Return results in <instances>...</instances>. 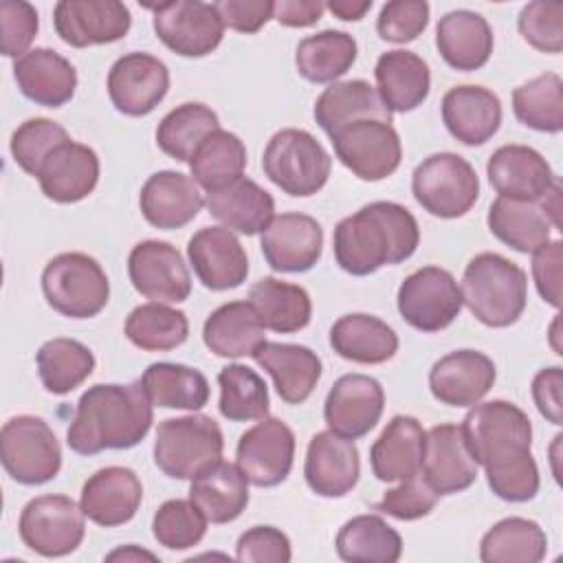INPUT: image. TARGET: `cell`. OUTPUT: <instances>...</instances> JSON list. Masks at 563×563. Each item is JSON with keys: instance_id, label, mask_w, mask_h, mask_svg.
Wrapping results in <instances>:
<instances>
[{"instance_id": "obj_43", "label": "cell", "mask_w": 563, "mask_h": 563, "mask_svg": "<svg viewBox=\"0 0 563 563\" xmlns=\"http://www.w3.org/2000/svg\"><path fill=\"white\" fill-rule=\"evenodd\" d=\"M336 554L350 563H396L402 554L400 534L378 515H358L336 534Z\"/></svg>"}, {"instance_id": "obj_33", "label": "cell", "mask_w": 563, "mask_h": 563, "mask_svg": "<svg viewBox=\"0 0 563 563\" xmlns=\"http://www.w3.org/2000/svg\"><path fill=\"white\" fill-rule=\"evenodd\" d=\"M493 29L484 15L457 9L440 18L435 29V46L442 59L455 70H477L493 53Z\"/></svg>"}, {"instance_id": "obj_12", "label": "cell", "mask_w": 563, "mask_h": 563, "mask_svg": "<svg viewBox=\"0 0 563 563\" xmlns=\"http://www.w3.org/2000/svg\"><path fill=\"white\" fill-rule=\"evenodd\" d=\"M145 7L154 13L152 26L156 37L180 57H205L224 37V24L209 2L172 0Z\"/></svg>"}, {"instance_id": "obj_58", "label": "cell", "mask_w": 563, "mask_h": 563, "mask_svg": "<svg viewBox=\"0 0 563 563\" xmlns=\"http://www.w3.org/2000/svg\"><path fill=\"white\" fill-rule=\"evenodd\" d=\"M561 240H550L532 253V279L541 299L554 308L561 306Z\"/></svg>"}, {"instance_id": "obj_7", "label": "cell", "mask_w": 563, "mask_h": 563, "mask_svg": "<svg viewBox=\"0 0 563 563\" xmlns=\"http://www.w3.org/2000/svg\"><path fill=\"white\" fill-rule=\"evenodd\" d=\"M224 438L211 416L191 413L158 424L154 462L172 479H194L222 457Z\"/></svg>"}, {"instance_id": "obj_38", "label": "cell", "mask_w": 563, "mask_h": 563, "mask_svg": "<svg viewBox=\"0 0 563 563\" xmlns=\"http://www.w3.org/2000/svg\"><path fill=\"white\" fill-rule=\"evenodd\" d=\"M330 345L345 361L380 365L398 352V334L374 314L352 312L332 323Z\"/></svg>"}, {"instance_id": "obj_23", "label": "cell", "mask_w": 563, "mask_h": 563, "mask_svg": "<svg viewBox=\"0 0 563 563\" xmlns=\"http://www.w3.org/2000/svg\"><path fill=\"white\" fill-rule=\"evenodd\" d=\"M497 369L490 356L477 350H455L433 363L429 389L449 407H473L495 385Z\"/></svg>"}, {"instance_id": "obj_49", "label": "cell", "mask_w": 563, "mask_h": 563, "mask_svg": "<svg viewBox=\"0 0 563 563\" xmlns=\"http://www.w3.org/2000/svg\"><path fill=\"white\" fill-rule=\"evenodd\" d=\"M218 385H220L218 409L227 420L246 422V420H262L268 416V409H271L268 387L255 369L242 363H231L220 369Z\"/></svg>"}, {"instance_id": "obj_25", "label": "cell", "mask_w": 563, "mask_h": 563, "mask_svg": "<svg viewBox=\"0 0 563 563\" xmlns=\"http://www.w3.org/2000/svg\"><path fill=\"white\" fill-rule=\"evenodd\" d=\"M486 174L493 189L510 200H541L559 180L550 163L528 145H501L488 163Z\"/></svg>"}, {"instance_id": "obj_18", "label": "cell", "mask_w": 563, "mask_h": 563, "mask_svg": "<svg viewBox=\"0 0 563 563\" xmlns=\"http://www.w3.org/2000/svg\"><path fill=\"white\" fill-rule=\"evenodd\" d=\"M169 90L167 66L150 53H125L108 73V95L112 106L128 117L150 114Z\"/></svg>"}, {"instance_id": "obj_42", "label": "cell", "mask_w": 563, "mask_h": 563, "mask_svg": "<svg viewBox=\"0 0 563 563\" xmlns=\"http://www.w3.org/2000/svg\"><path fill=\"white\" fill-rule=\"evenodd\" d=\"M356 53V40L350 33L325 29L299 42L295 66L312 84H334L352 68Z\"/></svg>"}, {"instance_id": "obj_51", "label": "cell", "mask_w": 563, "mask_h": 563, "mask_svg": "<svg viewBox=\"0 0 563 563\" xmlns=\"http://www.w3.org/2000/svg\"><path fill=\"white\" fill-rule=\"evenodd\" d=\"M207 517L191 499H167L152 519L154 539L167 550H187L207 534Z\"/></svg>"}, {"instance_id": "obj_41", "label": "cell", "mask_w": 563, "mask_h": 563, "mask_svg": "<svg viewBox=\"0 0 563 563\" xmlns=\"http://www.w3.org/2000/svg\"><path fill=\"white\" fill-rule=\"evenodd\" d=\"M141 385L154 407L198 411L209 402L207 376L189 365L152 363L143 372Z\"/></svg>"}, {"instance_id": "obj_6", "label": "cell", "mask_w": 563, "mask_h": 563, "mask_svg": "<svg viewBox=\"0 0 563 563\" xmlns=\"http://www.w3.org/2000/svg\"><path fill=\"white\" fill-rule=\"evenodd\" d=\"M42 290L53 310L70 319L97 317L110 299L101 264L86 253H59L42 271Z\"/></svg>"}, {"instance_id": "obj_16", "label": "cell", "mask_w": 563, "mask_h": 563, "mask_svg": "<svg viewBox=\"0 0 563 563\" xmlns=\"http://www.w3.org/2000/svg\"><path fill=\"white\" fill-rule=\"evenodd\" d=\"M53 26L62 42L86 48L123 40L132 15L119 0H59L53 9Z\"/></svg>"}, {"instance_id": "obj_21", "label": "cell", "mask_w": 563, "mask_h": 563, "mask_svg": "<svg viewBox=\"0 0 563 563\" xmlns=\"http://www.w3.org/2000/svg\"><path fill=\"white\" fill-rule=\"evenodd\" d=\"M189 264L209 290H231L246 282L249 257L240 240L227 227H202L189 238Z\"/></svg>"}, {"instance_id": "obj_20", "label": "cell", "mask_w": 563, "mask_h": 563, "mask_svg": "<svg viewBox=\"0 0 563 563\" xmlns=\"http://www.w3.org/2000/svg\"><path fill=\"white\" fill-rule=\"evenodd\" d=\"M266 264L277 273H306L323 251V229L306 213H282L271 220L260 240Z\"/></svg>"}, {"instance_id": "obj_3", "label": "cell", "mask_w": 563, "mask_h": 563, "mask_svg": "<svg viewBox=\"0 0 563 563\" xmlns=\"http://www.w3.org/2000/svg\"><path fill=\"white\" fill-rule=\"evenodd\" d=\"M418 242L420 229L411 211L389 200L361 207L356 213L343 218L332 235L336 264L356 277L409 260Z\"/></svg>"}, {"instance_id": "obj_59", "label": "cell", "mask_w": 563, "mask_h": 563, "mask_svg": "<svg viewBox=\"0 0 563 563\" xmlns=\"http://www.w3.org/2000/svg\"><path fill=\"white\" fill-rule=\"evenodd\" d=\"M213 7L222 24L238 33H257L275 13L273 0H218Z\"/></svg>"}, {"instance_id": "obj_60", "label": "cell", "mask_w": 563, "mask_h": 563, "mask_svg": "<svg viewBox=\"0 0 563 563\" xmlns=\"http://www.w3.org/2000/svg\"><path fill=\"white\" fill-rule=\"evenodd\" d=\"M563 372L559 365L543 367L532 378V400L539 413L552 422L563 424Z\"/></svg>"}, {"instance_id": "obj_2", "label": "cell", "mask_w": 563, "mask_h": 563, "mask_svg": "<svg viewBox=\"0 0 563 563\" xmlns=\"http://www.w3.org/2000/svg\"><path fill=\"white\" fill-rule=\"evenodd\" d=\"M152 407L141 380L92 385L77 402L66 442L79 455L132 449L147 435L154 422Z\"/></svg>"}, {"instance_id": "obj_34", "label": "cell", "mask_w": 563, "mask_h": 563, "mask_svg": "<svg viewBox=\"0 0 563 563\" xmlns=\"http://www.w3.org/2000/svg\"><path fill=\"white\" fill-rule=\"evenodd\" d=\"M374 75L378 97L389 112H411L429 97V64L411 51L394 48L383 53L376 62Z\"/></svg>"}, {"instance_id": "obj_45", "label": "cell", "mask_w": 563, "mask_h": 563, "mask_svg": "<svg viewBox=\"0 0 563 563\" xmlns=\"http://www.w3.org/2000/svg\"><path fill=\"white\" fill-rule=\"evenodd\" d=\"M548 552L543 528L526 517H506L497 521L479 543L484 563H539Z\"/></svg>"}, {"instance_id": "obj_15", "label": "cell", "mask_w": 563, "mask_h": 563, "mask_svg": "<svg viewBox=\"0 0 563 563\" xmlns=\"http://www.w3.org/2000/svg\"><path fill=\"white\" fill-rule=\"evenodd\" d=\"M235 457L249 484L260 488L277 486L290 475L295 433L284 420L266 416L240 435Z\"/></svg>"}, {"instance_id": "obj_5", "label": "cell", "mask_w": 563, "mask_h": 563, "mask_svg": "<svg viewBox=\"0 0 563 563\" xmlns=\"http://www.w3.org/2000/svg\"><path fill=\"white\" fill-rule=\"evenodd\" d=\"M262 169L284 194L306 198L323 189L330 178L332 158L310 132L284 128L264 147Z\"/></svg>"}, {"instance_id": "obj_44", "label": "cell", "mask_w": 563, "mask_h": 563, "mask_svg": "<svg viewBox=\"0 0 563 563\" xmlns=\"http://www.w3.org/2000/svg\"><path fill=\"white\" fill-rule=\"evenodd\" d=\"M246 147L242 139L229 130H213L194 152L189 161L191 178L209 191L229 187L244 176Z\"/></svg>"}, {"instance_id": "obj_61", "label": "cell", "mask_w": 563, "mask_h": 563, "mask_svg": "<svg viewBox=\"0 0 563 563\" xmlns=\"http://www.w3.org/2000/svg\"><path fill=\"white\" fill-rule=\"evenodd\" d=\"M325 4L319 0H279L275 2L273 18L290 29L312 26L321 20Z\"/></svg>"}, {"instance_id": "obj_19", "label": "cell", "mask_w": 563, "mask_h": 563, "mask_svg": "<svg viewBox=\"0 0 563 563\" xmlns=\"http://www.w3.org/2000/svg\"><path fill=\"white\" fill-rule=\"evenodd\" d=\"M385 409L383 385L367 374H343L334 380L323 405L330 431L347 440L367 435Z\"/></svg>"}, {"instance_id": "obj_29", "label": "cell", "mask_w": 563, "mask_h": 563, "mask_svg": "<svg viewBox=\"0 0 563 563\" xmlns=\"http://www.w3.org/2000/svg\"><path fill=\"white\" fill-rule=\"evenodd\" d=\"M442 121L460 143L482 145L501 125V101L484 86H455L442 97Z\"/></svg>"}, {"instance_id": "obj_28", "label": "cell", "mask_w": 563, "mask_h": 563, "mask_svg": "<svg viewBox=\"0 0 563 563\" xmlns=\"http://www.w3.org/2000/svg\"><path fill=\"white\" fill-rule=\"evenodd\" d=\"M205 198L200 185L174 169L152 174L141 187L139 207L143 218L156 229H180L189 224L202 209Z\"/></svg>"}, {"instance_id": "obj_37", "label": "cell", "mask_w": 563, "mask_h": 563, "mask_svg": "<svg viewBox=\"0 0 563 563\" xmlns=\"http://www.w3.org/2000/svg\"><path fill=\"white\" fill-rule=\"evenodd\" d=\"M361 119L391 123V112L385 108L378 90L365 79L334 81L314 101V121L328 136Z\"/></svg>"}, {"instance_id": "obj_30", "label": "cell", "mask_w": 563, "mask_h": 563, "mask_svg": "<svg viewBox=\"0 0 563 563\" xmlns=\"http://www.w3.org/2000/svg\"><path fill=\"white\" fill-rule=\"evenodd\" d=\"M251 356L271 374L279 398L288 405L306 402L321 378V358L306 345L264 341Z\"/></svg>"}, {"instance_id": "obj_17", "label": "cell", "mask_w": 563, "mask_h": 563, "mask_svg": "<svg viewBox=\"0 0 563 563\" xmlns=\"http://www.w3.org/2000/svg\"><path fill=\"white\" fill-rule=\"evenodd\" d=\"M128 275L136 292L161 303H180L191 295V277L176 246L143 240L128 255Z\"/></svg>"}, {"instance_id": "obj_24", "label": "cell", "mask_w": 563, "mask_h": 563, "mask_svg": "<svg viewBox=\"0 0 563 563\" xmlns=\"http://www.w3.org/2000/svg\"><path fill=\"white\" fill-rule=\"evenodd\" d=\"M361 475V460L354 440L334 431H319L310 438L303 477L312 493L321 497L347 495Z\"/></svg>"}, {"instance_id": "obj_31", "label": "cell", "mask_w": 563, "mask_h": 563, "mask_svg": "<svg viewBox=\"0 0 563 563\" xmlns=\"http://www.w3.org/2000/svg\"><path fill=\"white\" fill-rule=\"evenodd\" d=\"M13 77L20 92L37 106L59 108L77 88L75 66L53 48H31L13 62Z\"/></svg>"}, {"instance_id": "obj_40", "label": "cell", "mask_w": 563, "mask_h": 563, "mask_svg": "<svg viewBox=\"0 0 563 563\" xmlns=\"http://www.w3.org/2000/svg\"><path fill=\"white\" fill-rule=\"evenodd\" d=\"M249 303L255 308L264 328L290 334L310 323L312 301L306 288L275 277H262L249 290Z\"/></svg>"}, {"instance_id": "obj_1", "label": "cell", "mask_w": 563, "mask_h": 563, "mask_svg": "<svg viewBox=\"0 0 563 563\" xmlns=\"http://www.w3.org/2000/svg\"><path fill=\"white\" fill-rule=\"evenodd\" d=\"M462 433L477 466H484L490 490L512 504L539 493V468L530 453L532 422L508 400L477 402L462 420Z\"/></svg>"}, {"instance_id": "obj_53", "label": "cell", "mask_w": 563, "mask_h": 563, "mask_svg": "<svg viewBox=\"0 0 563 563\" xmlns=\"http://www.w3.org/2000/svg\"><path fill=\"white\" fill-rule=\"evenodd\" d=\"M521 37L541 53H561L563 48V4L561 2H528L517 20Z\"/></svg>"}, {"instance_id": "obj_57", "label": "cell", "mask_w": 563, "mask_h": 563, "mask_svg": "<svg viewBox=\"0 0 563 563\" xmlns=\"http://www.w3.org/2000/svg\"><path fill=\"white\" fill-rule=\"evenodd\" d=\"M290 556V539L273 526H253L235 543V559L244 563H288Z\"/></svg>"}, {"instance_id": "obj_27", "label": "cell", "mask_w": 563, "mask_h": 563, "mask_svg": "<svg viewBox=\"0 0 563 563\" xmlns=\"http://www.w3.org/2000/svg\"><path fill=\"white\" fill-rule=\"evenodd\" d=\"M35 178L42 194L53 202H79L88 198L99 183V156L84 143L66 141L44 158Z\"/></svg>"}, {"instance_id": "obj_22", "label": "cell", "mask_w": 563, "mask_h": 563, "mask_svg": "<svg viewBox=\"0 0 563 563\" xmlns=\"http://www.w3.org/2000/svg\"><path fill=\"white\" fill-rule=\"evenodd\" d=\"M420 475L438 495L462 493L477 479V462L460 424H435L427 431Z\"/></svg>"}, {"instance_id": "obj_50", "label": "cell", "mask_w": 563, "mask_h": 563, "mask_svg": "<svg viewBox=\"0 0 563 563\" xmlns=\"http://www.w3.org/2000/svg\"><path fill=\"white\" fill-rule=\"evenodd\" d=\"M563 81L556 73H543L512 90L515 117L537 132L559 134L563 130Z\"/></svg>"}, {"instance_id": "obj_47", "label": "cell", "mask_w": 563, "mask_h": 563, "mask_svg": "<svg viewBox=\"0 0 563 563\" xmlns=\"http://www.w3.org/2000/svg\"><path fill=\"white\" fill-rule=\"evenodd\" d=\"M220 128L218 114L205 103H183L167 112L156 128V145L178 163H189L198 145Z\"/></svg>"}, {"instance_id": "obj_63", "label": "cell", "mask_w": 563, "mask_h": 563, "mask_svg": "<svg viewBox=\"0 0 563 563\" xmlns=\"http://www.w3.org/2000/svg\"><path fill=\"white\" fill-rule=\"evenodd\" d=\"M141 556H147V559H156L152 552H145V550H134L132 545H128V548H121V550H114V552H110L108 554V559L110 561H114V559H141Z\"/></svg>"}, {"instance_id": "obj_8", "label": "cell", "mask_w": 563, "mask_h": 563, "mask_svg": "<svg viewBox=\"0 0 563 563\" xmlns=\"http://www.w3.org/2000/svg\"><path fill=\"white\" fill-rule=\"evenodd\" d=\"M416 202L431 216L453 220L471 211L479 198V178L473 165L453 152L427 156L411 176Z\"/></svg>"}, {"instance_id": "obj_26", "label": "cell", "mask_w": 563, "mask_h": 563, "mask_svg": "<svg viewBox=\"0 0 563 563\" xmlns=\"http://www.w3.org/2000/svg\"><path fill=\"white\" fill-rule=\"evenodd\" d=\"M143 499L139 475L125 466H106L92 473L81 486L79 506L84 515L103 528L128 523Z\"/></svg>"}, {"instance_id": "obj_13", "label": "cell", "mask_w": 563, "mask_h": 563, "mask_svg": "<svg viewBox=\"0 0 563 563\" xmlns=\"http://www.w3.org/2000/svg\"><path fill=\"white\" fill-rule=\"evenodd\" d=\"M336 158L361 180H383L402 161V145L396 128L378 119H361L330 136Z\"/></svg>"}, {"instance_id": "obj_62", "label": "cell", "mask_w": 563, "mask_h": 563, "mask_svg": "<svg viewBox=\"0 0 563 563\" xmlns=\"http://www.w3.org/2000/svg\"><path fill=\"white\" fill-rule=\"evenodd\" d=\"M325 9L339 20L358 22L372 9V0H330Z\"/></svg>"}, {"instance_id": "obj_10", "label": "cell", "mask_w": 563, "mask_h": 563, "mask_svg": "<svg viewBox=\"0 0 563 563\" xmlns=\"http://www.w3.org/2000/svg\"><path fill=\"white\" fill-rule=\"evenodd\" d=\"M84 517L81 506L68 495H40L22 508L18 532L29 550L57 559L81 545L86 534Z\"/></svg>"}, {"instance_id": "obj_46", "label": "cell", "mask_w": 563, "mask_h": 563, "mask_svg": "<svg viewBox=\"0 0 563 563\" xmlns=\"http://www.w3.org/2000/svg\"><path fill=\"white\" fill-rule=\"evenodd\" d=\"M37 374L46 391L64 396L79 387L95 369V356L88 345L77 339L57 336L46 341L37 354Z\"/></svg>"}, {"instance_id": "obj_35", "label": "cell", "mask_w": 563, "mask_h": 563, "mask_svg": "<svg viewBox=\"0 0 563 563\" xmlns=\"http://www.w3.org/2000/svg\"><path fill=\"white\" fill-rule=\"evenodd\" d=\"M209 216L229 231L242 235L262 233L275 218L273 196L251 178H240L224 189L209 191L205 200Z\"/></svg>"}, {"instance_id": "obj_9", "label": "cell", "mask_w": 563, "mask_h": 563, "mask_svg": "<svg viewBox=\"0 0 563 563\" xmlns=\"http://www.w3.org/2000/svg\"><path fill=\"white\" fill-rule=\"evenodd\" d=\"M0 460L13 482L40 486L57 477L62 449L44 418L22 413L7 420L0 431Z\"/></svg>"}, {"instance_id": "obj_36", "label": "cell", "mask_w": 563, "mask_h": 563, "mask_svg": "<svg viewBox=\"0 0 563 563\" xmlns=\"http://www.w3.org/2000/svg\"><path fill=\"white\" fill-rule=\"evenodd\" d=\"M189 499L211 523H229L249 506V479L238 464L218 460L200 471L189 486Z\"/></svg>"}, {"instance_id": "obj_54", "label": "cell", "mask_w": 563, "mask_h": 563, "mask_svg": "<svg viewBox=\"0 0 563 563\" xmlns=\"http://www.w3.org/2000/svg\"><path fill=\"white\" fill-rule=\"evenodd\" d=\"M438 497L440 495L424 482L422 475H413L409 479H402L400 486L389 488L380 497V501L374 504V510L400 521H413L427 517L435 508Z\"/></svg>"}, {"instance_id": "obj_11", "label": "cell", "mask_w": 563, "mask_h": 563, "mask_svg": "<svg viewBox=\"0 0 563 563\" xmlns=\"http://www.w3.org/2000/svg\"><path fill=\"white\" fill-rule=\"evenodd\" d=\"M396 306L411 328L440 332L457 319L464 303L460 286L446 268L422 266L402 279Z\"/></svg>"}, {"instance_id": "obj_52", "label": "cell", "mask_w": 563, "mask_h": 563, "mask_svg": "<svg viewBox=\"0 0 563 563\" xmlns=\"http://www.w3.org/2000/svg\"><path fill=\"white\" fill-rule=\"evenodd\" d=\"M66 141H70L66 128L51 119L35 117L18 125V130L11 134L9 147L18 167L31 176H37V169L44 163V158Z\"/></svg>"}, {"instance_id": "obj_55", "label": "cell", "mask_w": 563, "mask_h": 563, "mask_svg": "<svg viewBox=\"0 0 563 563\" xmlns=\"http://www.w3.org/2000/svg\"><path fill=\"white\" fill-rule=\"evenodd\" d=\"M429 24V4L424 0H391L383 4L376 18V31L394 44L413 42Z\"/></svg>"}, {"instance_id": "obj_48", "label": "cell", "mask_w": 563, "mask_h": 563, "mask_svg": "<svg viewBox=\"0 0 563 563\" xmlns=\"http://www.w3.org/2000/svg\"><path fill=\"white\" fill-rule=\"evenodd\" d=\"M125 336L145 352H167L183 345L189 336V321L183 310L161 301L136 306L125 319Z\"/></svg>"}, {"instance_id": "obj_32", "label": "cell", "mask_w": 563, "mask_h": 563, "mask_svg": "<svg viewBox=\"0 0 563 563\" xmlns=\"http://www.w3.org/2000/svg\"><path fill=\"white\" fill-rule=\"evenodd\" d=\"M424 435L413 416H394L369 449L372 473L380 482H402L420 475Z\"/></svg>"}, {"instance_id": "obj_39", "label": "cell", "mask_w": 563, "mask_h": 563, "mask_svg": "<svg viewBox=\"0 0 563 563\" xmlns=\"http://www.w3.org/2000/svg\"><path fill=\"white\" fill-rule=\"evenodd\" d=\"M255 308L246 301L218 306L202 325L205 345L222 358L251 356L266 339Z\"/></svg>"}, {"instance_id": "obj_56", "label": "cell", "mask_w": 563, "mask_h": 563, "mask_svg": "<svg viewBox=\"0 0 563 563\" xmlns=\"http://www.w3.org/2000/svg\"><path fill=\"white\" fill-rule=\"evenodd\" d=\"M37 11L24 0L0 2V29H2V55L22 57L29 53L31 42L37 35Z\"/></svg>"}, {"instance_id": "obj_4", "label": "cell", "mask_w": 563, "mask_h": 563, "mask_svg": "<svg viewBox=\"0 0 563 563\" xmlns=\"http://www.w3.org/2000/svg\"><path fill=\"white\" fill-rule=\"evenodd\" d=\"M462 303L488 328H508L526 310L528 277L499 253L475 255L462 275Z\"/></svg>"}, {"instance_id": "obj_14", "label": "cell", "mask_w": 563, "mask_h": 563, "mask_svg": "<svg viewBox=\"0 0 563 563\" xmlns=\"http://www.w3.org/2000/svg\"><path fill=\"white\" fill-rule=\"evenodd\" d=\"M561 185L556 183L541 200H493L486 222L490 233L519 253H534L550 242V231L559 229Z\"/></svg>"}]
</instances>
